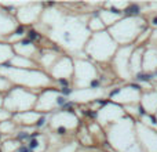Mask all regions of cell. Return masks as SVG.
<instances>
[{
    "mask_svg": "<svg viewBox=\"0 0 157 152\" xmlns=\"http://www.w3.org/2000/svg\"><path fill=\"white\" fill-rule=\"evenodd\" d=\"M127 13H128V14H138V13H139V7H138L136 4L130 6V7L127 8Z\"/></svg>",
    "mask_w": 157,
    "mask_h": 152,
    "instance_id": "1",
    "label": "cell"
},
{
    "mask_svg": "<svg viewBox=\"0 0 157 152\" xmlns=\"http://www.w3.org/2000/svg\"><path fill=\"white\" fill-rule=\"evenodd\" d=\"M150 78H152L150 75H145V74H139V75H138V80H145V82H147V80H150Z\"/></svg>",
    "mask_w": 157,
    "mask_h": 152,
    "instance_id": "2",
    "label": "cell"
},
{
    "mask_svg": "<svg viewBox=\"0 0 157 152\" xmlns=\"http://www.w3.org/2000/svg\"><path fill=\"white\" fill-rule=\"evenodd\" d=\"M29 147L30 148H36V147H37V141H36V140H32V141H30V144H29Z\"/></svg>",
    "mask_w": 157,
    "mask_h": 152,
    "instance_id": "3",
    "label": "cell"
},
{
    "mask_svg": "<svg viewBox=\"0 0 157 152\" xmlns=\"http://www.w3.org/2000/svg\"><path fill=\"white\" fill-rule=\"evenodd\" d=\"M29 38L30 39H36V38H37V35H36L35 32H29Z\"/></svg>",
    "mask_w": 157,
    "mask_h": 152,
    "instance_id": "4",
    "label": "cell"
},
{
    "mask_svg": "<svg viewBox=\"0 0 157 152\" xmlns=\"http://www.w3.org/2000/svg\"><path fill=\"white\" fill-rule=\"evenodd\" d=\"M19 138H26V137H28V134H25V133H22V134H19Z\"/></svg>",
    "mask_w": 157,
    "mask_h": 152,
    "instance_id": "5",
    "label": "cell"
},
{
    "mask_svg": "<svg viewBox=\"0 0 157 152\" xmlns=\"http://www.w3.org/2000/svg\"><path fill=\"white\" fill-rule=\"evenodd\" d=\"M63 94H71V90H69V89H63Z\"/></svg>",
    "mask_w": 157,
    "mask_h": 152,
    "instance_id": "6",
    "label": "cell"
},
{
    "mask_svg": "<svg viewBox=\"0 0 157 152\" xmlns=\"http://www.w3.org/2000/svg\"><path fill=\"white\" fill-rule=\"evenodd\" d=\"M43 123H44V118H41V119H40V122H39V126H41V125H43Z\"/></svg>",
    "mask_w": 157,
    "mask_h": 152,
    "instance_id": "7",
    "label": "cell"
},
{
    "mask_svg": "<svg viewBox=\"0 0 157 152\" xmlns=\"http://www.w3.org/2000/svg\"><path fill=\"white\" fill-rule=\"evenodd\" d=\"M19 152H28V150H26V148H21V150H19Z\"/></svg>",
    "mask_w": 157,
    "mask_h": 152,
    "instance_id": "8",
    "label": "cell"
},
{
    "mask_svg": "<svg viewBox=\"0 0 157 152\" xmlns=\"http://www.w3.org/2000/svg\"><path fill=\"white\" fill-rule=\"evenodd\" d=\"M153 24H155V25H157V18H155V19H153Z\"/></svg>",
    "mask_w": 157,
    "mask_h": 152,
    "instance_id": "9",
    "label": "cell"
}]
</instances>
